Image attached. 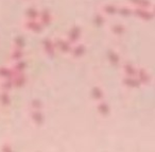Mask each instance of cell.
<instances>
[{"label": "cell", "instance_id": "cell-24", "mask_svg": "<svg viewBox=\"0 0 155 152\" xmlns=\"http://www.w3.org/2000/svg\"><path fill=\"white\" fill-rule=\"evenodd\" d=\"M106 22V18H105V15L102 14L101 12H99L98 14H96L94 16V24L96 25L97 27H102Z\"/></svg>", "mask_w": 155, "mask_h": 152}, {"label": "cell", "instance_id": "cell-1", "mask_svg": "<svg viewBox=\"0 0 155 152\" xmlns=\"http://www.w3.org/2000/svg\"><path fill=\"white\" fill-rule=\"evenodd\" d=\"M54 44H55L56 50L61 51V53L70 54L73 45L66 39V37H58V39L54 41Z\"/></svg>", "mask_w": 155, "mask_h": 152}, {"label": "cell", "instance_id": "cell-11", "mask_svg": "<svg viewBox=\"0 0 155 152\" xmlns=\"http://www.w3.org/2000/svg\"><path fill=\"white\" fill-rule=\"evenodd\" d=\"M102 14H104L105 16H110V15H116L118 12V7L114 3H105L101 7L100 10Z\"/></svg>", "mask_w": 155, "mask_h": 152}, {"label": "cell", "instance_id": "cell-19", "mask_svg": "<svg viewBox=\"0 0 155 152\" xmlns=\"http://www.w3.org/2000/svg\"><path fill=\"white\" fill-rule=\"evenodd\" d=\"M25 56V52L22 49H19V48L14 47L13 50L11 51V54H10V59L12 60V62H16V61L22 60Z\"/></svg>", "mask_w": 155, "mask_h": 152}, {"label": "cell", "instance_id": "cell-26", "mask_svg": "<svg viewBox=\"0 0 155 152\" xmlns=\"http://www.w3.org/2000/svg\"><path fill=\"white\" fill-rule=\"evenodd\" d=\"M14 87V82L13 79H5L1 84V90H5V92H10L12 88Z\"/></svg>", "mask_w": 155, "mask_h": 152}, {"label": "cell", "instance_id": "cell-10", "mask_svg": "<svg viewBox=\"0 0 155 152\" xmlns=\"http://www.w3.org/2000/svg\"><path fill=\"white\" fill-rule=\"evenodd\" d=\"M121 70L124 73V76H127V77H136L138 68L136 66H134L132 63L127 62V63H124V64H122Z\"/></svg>", "mask_w": 155, "mask_h": 152}, {"label": "cell", "instance_id": "cell-16", "mask_svg": "<svg viewBox=\"0 0 155 152\" xmlns=\"http://www.w3.org/2000/svg\"><path fill=\"white\" fill-rule=\"evenodd\" d=\"M127 2H130V5H134L137 8H143V9H151L153 3L150 0H129Z\"/></svg>", "mask_w": 155, "mask_h": 152}, {"label": "cell", "instance_id": "cell-8", "mask_svg": "<svg viewBox=\"0 0 155 152\" xmlns=\"http://www.w3.org/2000/svg\"><path fill=\"white\" fill-rule=\"evenodd\" d=\"M136 78L139 80V82L141 83V85H148L151 82V76L150 73H148L146 68H138L137 70V75H136Z\"/></svg>", "mask_w": 155, "mask_h": 152}, {"label": "cell", "instance_id": "cell-5", "mask_svg": "<svg viewBox=\"0 0 155 152\" xmlns=\"http://www.w3.org/2000/svg\"><path fill=\"white\" fill-rule=\"evenodd\" d=\"M30 119L36 127H41L45 122V115L41 110H32L30 109Z\"/></svg>", "mask_w": 155, "mask_h": 152}, {"label": "cell", "instance_id": "cell-4", "mask_svg": "<svg viewBox=\"0 0 155 152\" xmlns=\"http://www.w3.org/2000/svg\"><path fill=\"white\" fill-rule=\"evenodd\" d=\"M81 37H82V29L79 26H74V27H72V28H70L66 35V39H68L72 45L79 43Z\"/></svg>", "mask_w": 155, "mask_h": 152}, {"label": "cell", "instance_id": "cell-18", "mask_svg": "<svg viewBox=\"0 0 155 152\" xmlns=\"http://www.w3.org/2000/svg\"><path fill=\"white\" fill-rule=\"evenodd\" d=\"M14 87H24L27 83V76L25 73H17L13 78Z\"/></svg>", "mask_w": 155, "mask_h": 152}, {"label": "cell", "instance_id": "cell-13", "mask_svg": "<svg viewBox=\"0 0 155 152\" xmlns=\"http://www.w3.org/2000/svg\"><path fill=\"white\" fill-rule=\"evenodd\" d=\"M122 84L130 88H137V87H140V86H141V83H140L139 80H138L137 78L127 77V76H125V77L122 79Z\"/></svg>", "mask_w": 155, "mask_h": 152}, {"label": "cell", "instance_id": "cell-3", "mask_svg": "<svg viewBox=\"0 0 155 152\" xmlns=\"http://www.w3.org/2000/svg\"><path fill=\"white\" fill-rule=\"evenodd\" d=\"M133 15L141 20H152L155 17L154 13L151 9H143V8H133Z\"/></svg>", "mask_w": 155, "mask_h": 152}, {"label": "cell", "instance_id": "cell-25", "mask_svg": "<svg viewBox=\"0 0 155 152\" xmlns=\"http://www.w3.org/2000/svg\"><path fill=\"white\" fill-rule=\"evenodd\" d=\"M0 102H1L2 105H5V106L10 105V103H11V97H10L9 92L3 90V93L0 94Z\"/></svg>", "mask_w": 155, "mask_h": 152}, {"label": "cell", "instance_id": "cell-15", "mask_svg": "<svg viewBox=\"0 0 155 152\" xmlns=\"http://www.w3.org/2000/svg\"><path fill=\"white\" fill-rule=\"evenodd\" d=\"M91 98L98 102V101H101V100H104V90H102V87L100 86H94L91 88Z\"/></svg>", "mask_w": 155, "mask_h": 152}, {"label": "cell", "instance_id": "cell-28", "mask_svg": "<svg viewBox=\"0 0 155 152\" xmlns=\"http://www.w3.org/2000/svg\"><path fill=\"white\" fill-rule=\"evenodd\" d=\"M14 47L22 49L25 47V39L22 37H16L15 41H14Z\"/></svg>", "mask_w": 155, "mask_h": 152}, {"label": "cell", "instance_id": "cell-2", "mask_svg": "<svg viewBox=\"0 0 155 152\" xmlns=\"http://www.w3.org/2000/svg\"><path fill=\"white\" fill-rule=\"evenodd\" d=\"M22 27H24L27 31L32 32V33H41V31H44V29H45V26H44L38 19H35V20L25 19L24 24H22Z\"/></svg>", "mask_w": 155, "mask_h": 152}, {"label": "cell", "instance_id": "cell-9", "mask_svg": "<svg viewBox=\"0 0 155 152\" xmlns=\"http://www.w3.org/2000/svg\"><path fill=\"white\" fill-rule=\"evenodd\" d=\"M97 111L102 117H107L108 115L110 114V106L107 102H105L104 100H101V101H98L97 102Z\"/></svg>", "mask_w": 155, "mask_h": 152}, {"label": "cell", "instance_id": "cell-17", "mask_svg": "<svg viewBox=\"0 0 155 152\" xmlns=\"http://www.w3.org/2000/svg\"><path fill=\"white\" fill-rule=\"evenodd\" d=\"M16 73H14L13 68L11 67H0V77L2 78L3 80L5 79H13L15 77Z\"/></svg>", "mask_w": 155, "mask_h": 152}, {"label": "cell", "instance_id": "cell-29", "mask_svg": "<svg viewBox=\"0 0 155 152\" xmlns=\"http://www.w3.org/2000/svg\"><path fill=\"white\" fill-rule=\"evenodd\" d=\"M151 10H152V12L154 13V15H155V3H153V5H152V8H151Z\"/></svg>", "mask_w": 155, "mask_h": 152}, {"label": "cell", "instance_id": "cell-23", "mask_svg": "<svg viewBox=\"0 0 155 152\" xmlns=\"http://www.w3.org/2000/svg\"><path fill=\"white\" fill-rule=\"evenodd\" d=\"M107 56H108L110 62L112 63L114 66H117V65L120 64V56H119V54L117 53L116 51H114V50H110L108 53H107Z\"/></svg>", "mask_w": 155, "mask_h": 152}, {"label": "cell", "instance_id": "cell-12", "mask_svg": "<svg viewBox=\"0 0 155 152\" xmlns=\"http://www.w3.org/2000/svg\"><path fill=\"white\" fill-rule=\"evenodd\" d=\"M38 20L44 25L45 27L49 26L50 24L52 22L53 20V17H52V14L49 10H43V11L39 13V17H38Z\"/></svg>", "mask_w": 155, "mask_h": 152}, {"label": "cell", "instance_id": "cell-7", "mask_svg": "<svg viewBox=\"0 0 155 152\" xmlns=\"http://www.w3.org/2000/svg\"><path fill=\"white\" fill-rule=\"evenodd\" d=\"M41 46H43V50L47 56H52L55 53V44H54V41L50 39H45L43 42H41Z\"/></svg>", "mask_w": 155, "mask_h": 152}, {"label": "cell", "instance_id": "cell-20", "mask_svg": "<svg viewBox=\"0 0 155 152\" xmlns=\"http://www.w3.org/2000/svg\"><path fill=\"white\" fill-rule=\"evenodd\" d=\"M110 32L115 35V36H122L125 32H127V29L123 25L121 24H115L110 27Z\"/></svg>", "mask_w": 155, "mask_h": 152}, {"label": "cell", "instance_id": "cell-27", "mask_svg": "<svg viewBox=\"0 0 155 152\" xmlns=\"http://www.w3.org/2000/svg\"><path fill=\"white\" fill-rule=\"evenodd\" d=\"M44 107V103L41 102L38 99H33L30 102V109L32 110H43Z\"/></svg>", "mask_w": 155, "mask_h": 152}, {"label": "cell", "instance_id": "cell-22", "mask_svg": "<svg viewBox=\"0 0 155 152\" xmlns=\"http://www.w3.org/2000/svg\"><path fill=\"white\" fill-rule=\"evenodd\" d=\"M117 14H119L122 17H129V16L133 15V8H130L127 5H122V7H118V12Z\"/></svg>", "mask_w": 155, "mask_h": 152}, {"label": "cell", "instance_id": "cell-21", "mask_svg": "<svg viewBox=\"0 0 155 152\" xmlns=\"http://www.w3.org/2000/svg\"><path fill=\"white\" fill-rule=\"evenodd\" d=\"M39 13L41 12L38 11L37 9L35 8H30L26 11L25 13V19H28V20H35V19H38L39 17Z\"/></svg>", "mask_w": 155, "mask_h": 152}, {"label": "cell", "instance_id": "cell-6", "mask_svg": "<svg viewBox=\"0 0 155 152\" xmlns=\"http://www.w3.org/2000/svg\"><path fill=\"white\" fill-rule=\"evenodd\" d=\"M86 53V46L84 44L77 43L72 46V49H71L70 56L73 59H81L85 56Z\"/></svg>", "mask_w": 155, "mask_h": 152}, {"label": "cell", "instance_id": "cell-14", "mask_svg": "<svg viewBox=\"0 0 155 152\" xmlns=\"http://www.w3.org/2000/svg\"><path fill=\"white\" fill-rule=\"evenodd\" d=\"M12 68H13L14 73L17 75V73H25L27 69V62L22 60L16 61V62H13V65H12Z\"/></svg>", "mask_w": 155, "mask_h": 152}]
</instances>
